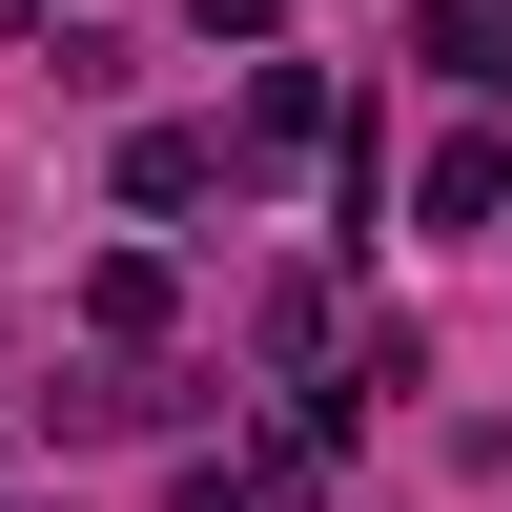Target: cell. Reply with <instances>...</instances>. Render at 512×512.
Segmentation results:
<instances>
[{"label": "cell", "mask_w": 512, "mask_h": 512, "mask_svg": "<svg viewBox=\"0 0 512 512\" xmlns=\"http://www.w3.org/2000/svg\"><path fill=\"white\" fill-rule=\"evenodd\" d=\"M431 226H512V144H451L431 164Z\"/></svg>", "instance_id": "6da1fadb"}, {"label": "cell", "mask_w": 512, "mask_h": 512, "mask_svg": "<svg viewBox=\"0 0 512 512\" xmlns=\"http://www.w3.org/2000/svg\"><path fill=\"white\" fill-rule=\"evenodd\" d=\"M431 62L451 82H512V0H431Z\"/></svg>", "instance_id": "7a4b0ae2"}]
</instances>
